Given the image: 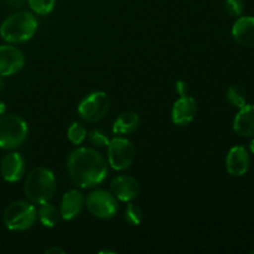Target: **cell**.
I'll list each match as a JSON object with an SVG mask.
<instances>
[{
    "label": "cell",
    "instance_id": "3",
    "mask_svg": "<svg viewBox=\"0 0 254 254\" xmlns=\"http://www.w3.org/2000/svg\"><path fill=\"white\" fill-rule=\"evenodd\" d=\"M37 30V20L34 14L19 10L7 16L0 25V36L7 44H22L32 39Z\"/></svg>",
    "mask_w": 254,
    "mask_h": 254
},
{
    "label": "cell",
    "instance_id": "1",
    "mask_svg": "<svg viewBox=\"0 0 254 254\" xmlns=\"http://www.w3.org/2000/svg\"><path fill=\"white\" fill-rule=\"evenodd\" d=\"M67 170L72 181L83 189L96 188L108 175V165L104 156L96 149L86 146L69 154Z\"/></svg>",
    "mask_w": 254,
    "mask_h": 254
},
{
    "label": "cell",
    "instance_id": "15",
    "mask_svg": "<svg viewBox=\"0 0 254 254\" xmlns=\"http://www.w3.org/2000/svg\"><path fill=\"white\" fill-rule=\"evenodd\" d=\"M232 36L241 46L254 47V17H238L232 26Z\"/></svg>",
    "mask_w": 254,
    "mask_h": 254
},
{
    "label": "cell",
    "instance_id": "13",
    "mask_svg": "<svg viewBox=\"0 0 254 254\" xmlns=\"http://www.w3.org/2000/svg\"><path fill=\"white\" fill-rule=\"evenodd\" d=\"M84 202H86V198L81 191L74 190V189L67 191L60 202V217L64 218V221L73 220L82 212Z\"/></svg>",
    "mask_w": 254,
    "mask_h": 254
},
{
    "label": "cell",
    "instance_id": "27",
    "mask_svg": "<svg viewBox=\"0 0 254 254\" xmlns=\"http://www.w3.org/2000/svg\"><path fill=\"white\" fill-rule=\"evenodd\" d=\"M45 253L46 254H66V251L62 250L61 247H56V246H54V247L47 248V250L45 251Z\"/></svg>",
    "mask_w": 254,
    "mask_h": 254
},
{
    "label": "cell",
    "instance_id": "25",
    "mask_svg": "<svg viewBox=\"0 0 254 254\" xmlns=\"http://www.w3.org/2000/svg\"><path fill=\"white\" fill-rule=\"evenodd\" d=\"M175 92L179 94V96H186L189 92V87L188 83L185 81H176L175 83Z\"/></svg>",
    "mask_w": 254,
    "mask_h": 254
},
{
    "label": "cell",
    "instance_id": "23",
    "mask_svg": "<svg viewBox=\"0 0 254 254\" xmlns=\"http://www.w3.org/2000/svg\"><path fill=\"white\" fill-rule=\"evenodd\" d=\"M87 136H88L89 143L98 146V148L107 146L108 145L109 140H111V139L108 138V135H107L103 130H101V129H93V130H91L88 134H87Z\"/></svg>",
    "mask_w": 254,
    "mask_h": 254
},
{
    "label": "cell",
    "instance_id": "19",
    "mask_svg": "<svg viewBox=\"0 0 254 254\" xmlns=\"http://www.w3.org/2000/svg\"><path fill=\"white\" fill-rule=\"evenodd\" d=\"M226 98L228 103L232 104L233 107H237L238 109L247 104V96H246L245 89L240 86H231L226 92Z\"/></svg>",
    "mask_w": 254,
    "mask_h": 254
},
{
    "label": "cell",
    "instance_id": "18",
    "mask_svg": "<svg viewBox=\"0 0 254 254\" xmlns=\"http://www.w3.org/2000/svg\"><path fill=\"white\" fill-rule=\"evenodd\" d=\"M37 217H39L40 222L44 227L52 228L57 225L60 218V212L54 205L50 202L40 205L39 211H37Z\"/></svg>",
    "mask_w": 254,
    "mask_h": 254
},
{
    "label": "cell",
    "instance_id": "29",
    "mask_svg": "<svg viewBox=\"0 0 254 254\" xmlns=\"http://www.w3.org/2000/svg\"><path fill=\"white\" fill-rule=\"evenodd\" d=\"M99 254H116L114 251H109V250H106V251H101Z\"/></svg>",
    "mask_w": 254,
    "mask_h": 254
},
{
    "label": "cell",
    "instance_id": "5",
    "mask_svg": "<svg viewBox=\"0 0 254 254\" xmlns=\"http://www.w3.org/2000/svg\"><path fill=\"white\" fill-rule=\"evenodd\" d=\"M37 211L31 202L16 201L5 208L2 221L10 231H26L35 225Z\"/></svg>",
    "mask_w": 254,
    "mask_h": 254
},
{
    "label": "cell",
    "instance_id": "11",
    "mask_svg": "<svg viewBox=\"0 0 254 254\" xmlns=\"http://www.w3.org/2000/svg\"><path fill=\"white\" fill-rule=\"evenodd\" d=\"M111 191L117 200L130 202L138 197L140 185L135 178L130 175H118L111 181Z\"/></svg>",
    "mask_w": 254,
    "mask_h": 254
},
{
    "label": "cell",
    "instance_id": "16",
    "mask_svg": "<svg viewBox=\"0 0 254 254\" xmlns=\"http://www.w3.org/2000/svg\"><path fill=\"white\" fill-rule=\"evenodd\" d=\"M233 130L243 138L254 136V104H246L240 108L233 121Z\"/></svg>",
    "mask_w": 254,
    "mask_h": 254
},
{
    "label": "cell",
    "instance_id": "31",
    "mask_svg": "<svg viewBox=\"0 0 254 254\" xmlns=\"http://www.w3.org/2000/svg\"><path fill=\"white\" fill-rule=\"evenodd\" d=\"M250 149H251V151H252V153L254 154V139L252 141H251V144H250Z\"/></svg>",
    "mask_w": 254,
    "mask_h": 254
},
{
    "label": "cell",
    "instance_id": "12",
    "mask_svg": "<svg viewBox=\"0 0 254 254\" xmlns=\"http://www.w3.org/2000/svg\"><path fill=\"white\" fill-rule=\"evenodd\" d=\"M25 160L19 153H7L4 158L1 159L0 163V171L4 178L5 181L7 183H16L22 179L25 175Z\"/></svg>",
    "mask_w": 254,
    "mask_h": 254
},
{
    "label": "cell",
    "instance_id": "26",
    "mask_svg": "<svg viewBox=\"0 0 254 254\" xmlns=\"http://www.w3.org/2000/svg\"><path fill=\"white\" fill-rule=\"evenodd\" d=\"M5 4L7 5L11 9H21L25 4H26L27 0H4Z\"/></svg>",
    "mask_w": 254,
    "mask_h": 254
},
{
    "label": "cell",
    "instance_id": "8",
    "mask_svg": "<svg viewBox=\"0 0 254 254\" xmlns=\"http://www.w3.org/2000/svg\"><path fill=\"white\" fill-rule=\"evenodd\" d=\"M109 107H111V102L106 92H92L79 102L78 114L83 121L88 123H96L106 117Z\"/></svg>",
    "mask_w": 254,
    "mask_h": 254
},
{
    "label": "cell",
    "instance_id": "14",
    "mask_svg": "<svg viewBox=\"0 0 254 254\" xmlns=\"http://www.w3.org/2000/svg\"><path fill=\"white\" fill-rule=\"evenodd\" d=\"M251 165V158L245 146H233L226 156V169L232 176H243Z\"/></svg>",
    "mask_w": 254,
    "mask_h": 254
},
{
    "label": "cell",
    "instance_id": "28",
    "mask_svg": "<svg viewBox=\"0 0 254 254\" xmlns=\"http://www.w3.org/2000/svg\"><path fill=\"white\" fill-rule=\"evenodd\" d=\"M5 112H6V106H5L4 102L0 101V117L4 116Z\"/></svg>",
    "mask_w": 254,
    "mask_h": 254
},
{
    "label": "cell",
    "instance_id": "24",
    "mask_svg": "<svg viewBox=\"0 0 254 254\" xmlns=\"http://www.w3.org/2000/svg\"><path fill=\"white\" fill-rule=\"evenodd\" d=\"M243 9H245L243 0H226L225 1V10L231 16L240 17L242 15Z\"/></svg>",
    "mask_w": 254,
    "mask_h": 254
},
{
    "label": "cell",
    "instance_id": "22",
    "mask_svg": "<svg viewBox=\"0 0 254 254\" xmlns=\"http://www.w3.org/2000/svg\"><path fill=\"white\" fill-rule=\"evenodd\" d=\"M124 220L128 225L139 226L143 221V211L140 210L139 206L134 205L130 201L126 207V211H124Z\"/></svg>",
    "mask_w": 254,
    "mask_h": 254
},
{
    "label": "cell",
    "instance_id": "10",
    "mask_svg": "<svg viewBox=\"0 0 254 254\" xmlns=\"http://www.w3.org/2000/svg\"><path fill=\"white\" fill-rule=\"evenodd\" d=\"M197 114V102L193 97L181 96L176 99L171 109V121L174 124L186 127L195 119Z\"/></svg>",
    "mask_w": 254,
    "mask_h": 254
},
{
    "label": "cell",
    "instance_id": "17",
    "mask_svg": "<svg viewBox=\"0 0 254 254\" xmlns=\"http://www.w3.org/2000/svg\"><path fill=\"white\" fill-rule=\"evenodd\" d=\"M139 124H140V118H139L138 113L131 111L123 112L117 117L114 121L112 130L117 135H127L138 129Z\"/></svg>",
    "mask_w": 254,
    "mask_h": 254
},
{
    "label": "cell",
    "instance_id": "32",
    "mask_svg": "<svg viewBox=\"0 0 254 254\" xmlns=\"http://www.w3.org/2000/svg\"><path fill=\"white\" fill-rule=\"evenodd\" d=\"M252 253H253V254H254V250H252Z\"/></svg>",
    "mask_w": 254,
    "mask_h": 254
},
{
    "label": "cell",
    "instance_id": "7",
    "mask_svg": "<svg viewBox=\"0 0 254 254\" xmlns=\"http://www.w3.org/2000/svg\"><path fill=\"white\" fill-rule=\"evenodd\" d=\"M108 165L117 171H123L130 168L135 159V146L127 138H113L107 145Z\"/></svg>",
    "mask_w": 254,
    "mask_h": 254
},
{
    "label": "cell",
    "instance_id": "21",
    "mask_svg": "<svg viewBox=\"0 0 254 254\" xmlns=\"http://www.w3.org/2000/svg\"><path fill=\"white\" fill-rule=\"evenodd\" d=\"M27 4L32 12L40 16H45L54 10L56 0H27Z\"/></svg>",
    "mask_w": 254,
    "mask_h": 254
},
{
    "label": "cell",
    "instance_id": "20",
    "mask_svg": "<svg viewBox=\"0 0 254 254\" xmlns=\"http://www.w3.org/2000/svg\"><path fill=\"white\" fill-rule=\"evenodd\" d=\"M67 136L68 140L74 145H81L84 140L87 139V129L82 123L74 122L69 126L68 130H67Z\"/></svg>",
    "mask_w": 254,
    "mask_h": 254
},
{
    "label": "cell",
    "instance_id": "30",
    "mask_svg": "<svg viewBox=\"0 0 254 254\" xmlns=\"http://www.w3.org/2000/svg\"><path fill=\"white\" fill-rule=\"evenodd\" d=\"M2 88H4V81H2V77L0 76V92H1Z\"/></svg>",
    "mask_w": 254,
    "mask_h": 254
},
{
    "label": "cell",
    "instance_id": "2",
    "mask_svg": "<svg viewBox=\"0 0 254 254\" xmlns=\"http://www.w3.org/2000/svg\"><path fill=\"white\" fill-rule=\"evenodd\" d=\"M27 200L34 205L50 202L56 192V179L54 173L45 166H37L29 171L24 184Z\"/></svg>",
    "mask_w": 254,
    "mask_h": 254
},
{
    "label": "cell",
    "instance_id": "9",
    "mask_svg": "<svg viewBox=\"0 0 254 254\" xmlns=\"http://www.w3.org/2000/svg\"><path fill=\"white\" fill-rule=\"evenodd\" d=\"M25 55L12 44L0 45V76L10 77L21 71L25 66Z\"/></svg>",
    "mask_w": 254,
    "mask_h": 254
},
{
    "label": "cell",
    "instance_id": "6",
    "mask_svg": "<svg viewBox=\"0 0 254 254\" xmlns=\"http://www.w3.org/2000/svg\"><path fill=\"white\" fill-rule=\"evenodd\" d=\"M84 206L88 212L99 220H111L118 212V202L111 191L96 189L88 193Z\"/></svg>",
    "mask_w": 254,
    "mask_h": 254
},
{
    "label": "cell",
    "instance_id": "4",
    "mask_svg": "<svg viewBox=\"0 0 254 254\" xmlns=\"http://www.w3.org/2000/svg\"><path fill=\"white\" fill-rule=\"evenodd\" d=\"M29 126L26 121L16 114L0 117V149L12 150L26 140Z\"/></svg>",
    "mask_w": 254,
    "mask_h": 254
}]
</instances>
